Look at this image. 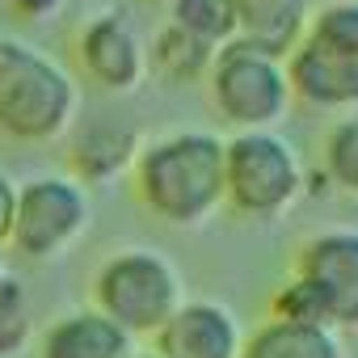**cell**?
I'll use <instances>...</instances> for the list:
<instances>
[{"label":"cell","instance_id":"6da1fadb","mask_svg":"<svg viewBox=\"0 0 358 358\" xmlns=\"http://www.w3.org/2000/svg\"><path fill=\"white\" fill-rule=\"evenodd\" d=\"M139 207L169 228H203L224 211V139L203 127L169 131L131 164Z\"/></svg>","mask_w":358,"mask_h":358},{"label":"cell","instance_id":"5bb4252c","mask_svg":"<svg viewBox=\"0 0 358 358\" xmlns=\"http://www.w3.org/2000/svg\"><path fill=\"white\" fill-rule=\"evenodd\" d=\"M308 26L299 0H236V38L287 59Z\"/></svg>","mask_w":358,"mask_h":358},{"label":"cell","instance_id":"52a82bcc","mask_svg":"<svg viewBox=\"0 0 358 358\" xmlns=\"http://www.w3.org/2000/svg\"><path fill=\"white\" fill-rule=\"evenodd\" d=\"M93 224L89 186L72 173H43L17 186V211L9 228V249L26 262L64 257Z\"/></svg>","mask_w":358,"mask_h":358},{"label":"cell","instance_id":"7a4b0ae2","mask_svg":"<svg viewBox=\"0 0 358 358\" xmlns=\"http://www.w3.org/2000/svg\"><path fill=\"white\" fill-rule=\"evenodd\" d=\"M80 118V80L51 51L26 38H0V139L55 143Z\"/></svg>","mask_w":358,"mask_h":358},{"label":"cell","instance_id":"7c38bea8","mask_svg":"<svg viewBox=\"0 0 358 358\" xmlns=\"http://www.w3.org/2000/svg\"><path fill=\"white\" fill-rule=\"evenodd\" d=\"M131 354L135 337L97 308H80L51 320V329L38 341V358H131Z\"/></svg>","mask_w":358,"mask_h":358},{"label":"cell","instance_id":"44dd1931","mask_svg":"<svg viewBox=\"0 0 358 358\" xmlns=\"http://www.w3.org/2000/svg\"><path fill=\"white\" fill-rule=\"evenodd\" d=\"M13 211H17V182H13V177H9V169L0 164V245H9Z\"/></svg>","mask_w":358,"mask_h":358},{"label":"cell","instance_id":"3957f363","mask_svg":"<svg viewBox=\"0 0 358 358\" xmlns=\"http://www.w3.org/2000/svg\"><path fill=\"white\" fill-rule=\"evenodd\" d=\"M308 194V164L278 131H236L224 139V207L253 224L287 220Z\"/></svg>","mask_w":358,"mask_h":358},{"label":"cell","instance_id":"8992f818","mask_svg":"<svg viewBox=\"0 0 358 358\" xmlns=\"http://www.w3.org/2000/svg\"><path fill=\"white\" fill-rule=\"evenodd\" d=\"M207 93H211L215 114L232 131H278V122L295 106L287 64L241 38L215 51L207 68Z\"/></svg>","mask_w":358,"mask_h":358},{"label":"cell","instance_id":"30bf717a","mask_svg":"<svg viewBox=\"0 0 358 358\" xmlns=\"http://www.w3.org/2000/svg\"><path fill=\"white\" fill-rule=\"evenodd\" d=\"M64 139H68V169L85 186H110L118 177H127L139 148H143L139 127L127 114H114V110L76 118Z\"/></svg>","mask_w":358,"mask_h":358},{"label":"cell","instance_id":"603a6c76","mask_svg":"<svg viewBox=\"0 0 358 358\" xmlns=\"http://www.w3.org/2000/svg\"><path fill=\"white\" fill-rule=\"evenodd\" d=\"M131 358H160V354H156V350H152V354H131Z\"/></svg>","mask_w":358,"mask_h":358},{"label":"cell","instance_id":"e0dca14e","mask_svg":"<svg viewBox=\"0 0 358 358\" xmlns=\"http://www.w3.org/2000/svg\"><path fill=\"white\" fill-rule=\"evenodd\" d=\"M169 22L211 47H224L236 38V0H169Z\"/></svg>","mask_w":358,"mask_h":358},{"label":"cell","instance_id":"2e32d148","mask_svg":"<svg viewBox=\"0 0 358 358\" xmlns=\"http://www.w3.org/2000/svg\"><path fill=\"white\" fill-rule=\"evenodd\" d=\"M320 177L345 199H358V110H341L320 139Z\"/></svg>","mask_w":358,"mask_h":358},{"label":"cell","instance_id":"ffe728a7","mask_svg":"<svg viewBox=\"0 0 358 358\" xmlns=\"http://www.w3.org/2000/svg\"><path fill=\"white\" fill-rule=\"evenodd\" d=\"M64 5H68V0H9L13 17L26 22V26H47V22H55V17L64 13Z\"/></svg>","mask_w":358,"mask_h":358},{"label":"cell","instance_id":"ba28073f","mask_svg":"<svg viewBox=\"0 0 358 358\" xmlns=\"http://www.w3.org/2000/svg\"><path fill=\"white\" fill-rule=\"evenodd\" d=\"M291 274L316 295L329 329H358V228H320L308 236Z\"/></svg>","mask_w":358,"mask_h":358},{"label":"cell","instance_id":"4fadbf2b","mask_svg":"<svg viewBox=\"0 0 358 358\" xmlns=\"http://www.w3.org/2000/svg\"><path fill=\"white\" fill-rule=\"evenodd\" d=\"M241 358H350L337 329L324 324H291V320H262L245 333Z\"/></svg>","mask_w":358,"mask_h":358},{"label":"cell","instance_id":"7402d4cb","mask_svg":"<svg viewBox=\"0 0 358 358\" xmlns=\"http://www.w3.org/2000/svg\"><path fill=\"white\" fill-rule=\"evenodd\" d=\"M0 274H5V245H0Z\"/></svg>","mask_w":358,"mask_h":358},{"label":"cell","instance_id":"8fae6325","mask_svg":"<svg viewBox=\"0 0 358 358\" xmlns=\"http://www.w3.org/2000/svg\"><path fill=\"white\" fill-rule=\"evenodd\" d=\"M245 329L220 299H182L173 316L152 333L160 358H241Z\"/></svg>","mask_w":358,"mask_h":358},{"label":"cell","instance_id":"9c48e42d","mask_svg":"<svg viewBox=\"0 0 358 358\" xmlns=\"http://www.w3.org/2000/svg\"><path fill=\"white\" fill-rule=\"evenodd\" d=\"M76 64L97 89H106L114 97L135 93L152 76L148 43L127 9H101L76 30Z\"/></svg>","mask_w":358,"mask_h":358},{"label":"cell","instance_id":"ac0fdd59","mask_svg":"<svg viewBox=\"0 0 358 358\" xmlns=\"http://www.w3.org/2000/svg\"><path fill=\"white\" fill-rule=\"evenodd\" d=\"M34 337V312H30V291L17 274H0V358H13L30 345Z\"/></svg>","mask_w":358,"mask_h":358},{"label":"cell","instance_id":"277c9868","mask_svg":"<svg viewBox=\"0 0 358 358\" xmlns=\"http://www.w3.org/2000/svg\"><path fill=\"white\" fill-rule=\"evenodd\" d=\"M282 64L291 97L308 110H358V0H329L308 13V26Z\"/></svg>","mask_w":358,"mask_h":358},{"label":"cell","instance_id":"d6986e66","mask_svg":"<svg viewBox=\"0 0 358 358\" xmlns=\"http://www.w3.org/2000/svg\"><path fill=\"white\" fill-rule=\"evenodd\" d=\"M270 316H274V320H291V324H324V312H320L316 295H312L295 274L278 282V291H274V299H270ZM324 329H329V324H324Z\"/></svg>","mask_w":358,"mask_h":358},{"label":"cell","instance_id":"5b68a950","mask_svg":"<svg viewBox=\"0 0 358 358\" xmlns=\"http://www.w3.org/2000/svg\"><path fill=\"white\" fill-rule=\"evenodd\" d=\"M186 299V282L160 249H118L93 274V308L131 337H152Z\"/></svg>","mask_w":358,"mask_h":358},{"label":"cell","instance_id":"9a60e30c","mask_svg":"<svg viewBox=\"0 0 358 358\" xmlns=\"http://www.w3.org/2000/svg\"><path fill=\"white\" fill-rule=\"evenodd\" d=\"M215 51H220V47L194 38L190 30L173 26V22L164 17V26H160V30L152 34V43H148V72H156V76L169 80V85H199V80H207V68H211Z\"/></svg>","mask_w":358,"mask_h":358}]
</instances>
